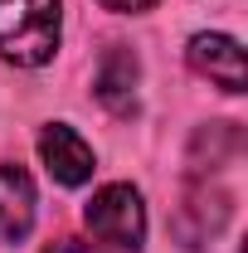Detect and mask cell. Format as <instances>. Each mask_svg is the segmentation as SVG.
Listing matches in <instances>:
<instances>
[{
    "label": "cell",
    "instance_id": "cell-1",
    "mask_svg": "<svg viewBox=\"0 0 248 253\" xmlns=\"http://www.w3.org/2000/svg\"><path fill=\"white\" fill-rule=\"evenodd\" d=\"M63 0H0V59L15 68H39L59 54Z\"/></svg>",
    "mask_w": 248,
    "mask_h": 253
},
{
    "label": "cell",
    "instance_id": "cell-2",
    "mask_svg": "<svg viewBox=\"0 0 248 253\" xmlns=\"http://www.w3.org/2000/svg\"><path fill=\"white\" fill-rule=\"evenodd\" d=\"M83 219L93 229V239L112 244V249H126L136 253L146 244V205H141V190L126 185V180H112V185L93 190Z\"/></svg>",
    "mask_w": 248,
    "mask_h": 253
},
{
    "label": "cell",
    "instance_id": "cell-3",
    "mask_svg": "<svg viewBox=\"0 0 248 253\" xmlns=\"http://www.w3.org/2000/svg\"><path fill=\"white\" fill-rule=\"evenodd\" d=\"M39 161L59 185H88L93 180V146L73 131L68 122H49L39 131Z\"/></svg>",
    "mask_w": 248,
    "mask_h": 253
},
{
    "label": "cell",
    "instance_id": "cell-4",
    "mask_svg": "<svg viewBox=\"0 0 248 253\" xmlns=\"http://www.w3.org/2000/svg\"><path fill=\"white\" fill-rule=\"evenodd\" d=\"M185 59H190V68H195L200 78L219 83L224 93H244V88H248L244 49H239L234 34H195L190 49H185Z\"/></svg>",
    "mask_w": 248,
    "mask_h": 253
},
{
    "label": "cell",
    "instance_id": "cell-5",
    "mask_svg": "<svg viewBox=\"0 0 248 253\" xmlns=\"http://www.w3.org/2000/svg\"><path fill=\"white\" fill-rule=\"evenodd\" d=\"M136 83H141V63L126 44H112L102 63H97V78H93V93L97 102L112 112V117H131L136 112Z\"/></svg>",
    "mask_w": 248,
    "mask_h": 253
},
{
    "label": "cell",
    "instance_id": "cell-6",
    "mask_svg": "<svg viewBox=\"0 0 248 253\" xmlns=\"http://www.w3.org/2000/svg\"><path fill=\"white\" fill-rule=\"evenodd\" d=\"M34 205H39V195H34L30 170L15 161H0V234L25 239L34 229Z\"/></svg>",
    "mask_w": 248,
    "mask_h": 253
},
{
    "label": "cell",
    "instance_id": "cell-7",
    "mask_svg": "<svg viewBox=\"0 0 248 253\" xmlns=\"http://www.w3.org/2000/svg\"><path fill=\"white\" fill-rule=\"evenodd\" d=\"M107 10H117V15H141V10H151L156 0H102Z\"/></svg>",
    "mask_w": 248,
    "mask_h": 253
},
{
    "label": "cell",
    "instance_id": "cell-8",
    "mask_svg": "<svg viewBox=\"0 0 248 253\" xmlns=\"http://www.w3.org/2000/svg\"><path fill=\"white\" fill-rule=\"evenodd\" d=\"M44 253H93L88 244H78V239H59V244H49Z\"/></svg>",
    "mask_w": 248,
    "mask_h": 253
}]
</instances>
